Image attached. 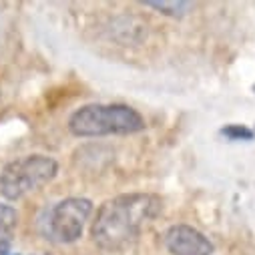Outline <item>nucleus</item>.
<instances>
[{
  "mask_svg": "<svg viewBox=\"0 0 255 255\" xmlns=\"http://www.w3.org/2000/svg\"><path fill=\"white\" fill-rule=\"evenodd\" d=\"M163 201L151 193L119 195L101 205L91 235L107 251H119L133 243L139 233L161 213Z\"/></svg>",
  "mask_w": 255,
  "mask_h": 255,
  "instance_id": "f257e3e1",
  "label": "nucleus"
},
{
  "mask_svg": "<svg viewBox=\"0 0 255 255\" xmlns=\"http://www.w3.org/2000/svg\"><path fill=\"white\" fill-rule=\"evenodd\" d=\"M69 129L77 137L131 135L145 129V119L127 105H87L73 113Z\"/></svg>",
  "mask_w": 255,
  "mask_h": 255,
  "instance_id": "f03ea898",
  "label": "nucleus"
},
{
  "mask_svg": "<svg viewBox=\"0 0 255 255\" xmlns=\"http://www.w3.org/2000/svg\"><path fill=\"white\" fill-rule=\"evenodd\" d=\"M58 165L44 155H28L8 163L0 173V193L8 201H18L38 191L56 177Z\"/></svg>",
  "mask_w": 255,
  "mask_h": 255,
  "instance_id": "7ed1b4c3",
  "label": "nucleus"
},
{
  "mask_svg": "<svg viewBox=\"0 0 255 255\" xmlns=\"http://www.w3.org/2000/svg\"><path fill=\"white\" fill-rule=\"evenodd\" d=\"M93 213V203L89 199L71 197L56 203L46 221V229L52 241L58 243H75L85 229V223L89 221Z\"/></svg>",
  "mask_w": 255,
  "mask_h": 255,
  "instance_id": "20e7f679",
  "label": "nucleus"
},
{
  "mask_svg": "<svg viewBox=\"0 0 255 255\" xmlns=\"http://www.w3.org/2000/svg\"><path fill=\"white\" fill-rule=\"evenodd\" d=\"M165 247L171 255H213V243L191 225H173L163 235Z\"/></svg>",
  "mask_w": 255,
  "mask_h": 255,
  "instance_id": "39448f33",
  "label": "nucleus"
},
{
  "mask_svg": "<svg viewBox=\"0 0 255 255\" xmlns=\"http://www.w3.org/2000/svg\"><path fill=\"white\" fill-rule=\"evenodd\" d=\"M18 215L10 205L0 203V255H6L16 231Z\"/></svg>",
  "mask_w": 255,
  "mask_h": 255,
  "instance_id": "423d86ee",
  "label": "nucleus"
},
{
  "mask_svg": "<svg viewBox=\"0 0 255 255\" xmlns=\"http://www.w3.org/2000/svg\"><path fill=\"white\" fill-rule=\"evenodd\" d=\"M145 4L155 10H161L163 14H169V16H183L191 6L189 2H167V0H163V2H145Z\"/></svg>",
  "mask_w": 255,
  "mask_h": 255,
  "instance_id": "0eeeda50",
  "label": "nucleus"
},
{
  "mask_svg": "<svg viewBox=\"0 0 255 255\" xmlns=\"http://www.w3.org/2000/svg\"><path fill=\"white\" fill-rule=\"evenodd\" d=\"M223 135H227V137H233V139H237V137H245V139H251V137H253V135H251V131L239 129V127H231V129H223Z\"/></svg>",
  "mask_w": 255,
  "mask_h": 255,
  "instance_id": "6e6552de",
  "label": "nucleus"
}]
</instances>
